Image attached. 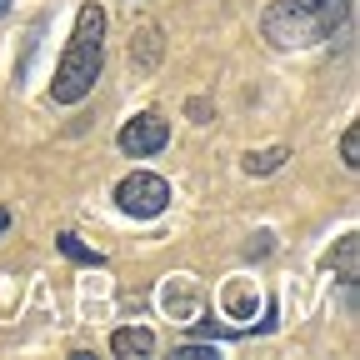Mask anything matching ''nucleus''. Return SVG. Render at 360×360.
I'll list each match as a JSON object with an SVG mask.
<instances>
[{"label":"nucleus","instance_id":"obj_1","mask_svg":"<svg viewBox=\"0 0 360 360\" xmlns=\"http://www.w3.org/2000/svg\"><path fill=\"white\" fill-rule=\"evenodd\" d=\"M101 65H105V11L90 0L75 15V30H70V45L56 65V80H51V96L56 105H80L101 80Z\"/></svg>","mask_w":360,"mask_h":360},{"label":"nucleus","instance_id":"obj_2","mask_svg":"<svg viewBox=\"0 0 360 360\" xmlns=\"http://www.w3.org/2000/svg\"><path fill=\"white\" fill-rule=\"evenodd\" d=\"M345 15H350V0H276L260 15V30L281 51H310L326 35H335Z\"/></svg>","mask_w":360,"mask_h":360},{"label":"nucleus","instance_id":"obj_3","mask_svg":"<svg viewBox=\"0 0 360 360\" xmlns=\"http://www.w3.org/2000/svg\"><path fill=\"white\" fill-rule=\"evenodd\" d=\"M115 205L125 215H135V220H150V215H160L170 205V186L160 175H150V170H135V175H125L115 186Z\"/></svg>","mask_w":360,"mask_h":360},{"label":"nucleus","instance_id":"obj_4","mask_svg":"<svg viewBox=\"0 0 360 360\" xmlns=\"http://www.w3.org/2000/svg\"><path fill=\"white\" fill-rule=\"evenodd\" d=\"M160 310L170 315V321H180V326H195L200 310H205V285L195 276H170L160 285Z\"/></svg>","mask_w":360,"mask_h":360},{"label":"nucleus","instance_id":"obj_5","mask_svg":"<svg viewBox=\"0 0 360 360\" xmlns=\"http://www.w3.org/2000/svg\"><path fill=\"white\" fill-rule=\"evenodd\" d=\"M165 141H170V120H160L155 110H146V115H135L125 130H120V150L125 155H155V150H165Z\"/></svg>","mask_w":360,"mask_h":360},{"label":"nucleus","instance_id":"obj_6","mask_svg":"<svg viewBox=\"0 0 360 360\" xmlns=\"http://www.w3.org/2000/svg\"><path fill=\"white\" fill-rule=\"evenodd\" d=\"M160 56H165V35H160V25L155 20H141L130 30V65L141 70V75H150L155 65H160Z\"/></svg>","mask_w":360,"mask_h":360},{"label":"nucleus","instance_id":"obj_7","mask_svg":"<svg viewBox=\"0 0 360 360\" xmlns=\"http://www.w3.org/2000/svg\"><path fill=\"white\" fill-rule=\"evenodd\" d=\"M220 305H225V315H231V321H250L255 305H260V295H255L245 281H231V285H225V295H220Z\"/></svg>","mask_w":360,"mask_h":360},{"label":"nucleus","instance_id":"obj_8","mask_svg":"<svg viewBox=\"0 0 360 360\" xmlns=\"http://www.w3.org/2000/svg\"><path fill=\"white\" fill-rule=\"evenodd\" d=\"M110 350H115V355H125V360H130V355H150V350H155V335H150V330H141V326H125V330H115V335H110Z\"/></svg>","mask_w":360,"mask_h":360},{"label":"nucleus","instance_id":"obj_9","mask_svg":"<svg viewBox=\"0 0 360 360\" xmlns=\"http://www.w3.org/2000/svg\"><path fill=\"white\" fill-rule=\"evenodd\" d=\"M285 146H270V150H250L245 155V175H270V170H281L285 165Z\"/></svg>","mask_w":360,"mask_h":360},{"label":"nucleus","instance_id":"obj_10","mask_svg":"<svg viewBox=\"0 0 360 360\" xmlns=\"http://www.w3.org/2000/svg\"><path fill=\"white\" fill-rule=\"evenodd\" d=\"M60 250H65L70 260H80V265H105V255H101V250L80 245V236H60Z\"/></svg>","mask_w":360,"mask_h":360},{"label":"nucleus","instance_id":"obj_11","mask_svg":"<svg viewBox=\"0 0 360 360\" xmlns=\"http://www.w3.org/2000/svg\"><path fill=\"white\" fill-rule=\"evenodd\" d=\"M355 260H360V236H345L340 240V276L355 281Z\"/></svg>","mask_w":360,"mask_h":360},{"label":"nucleus","instance_id":"obj_12","mask_svg":"<svg viewBox=\"0 0 360 360\" xmlns=\"http://www.w3.org/2000/svg\"><path fill=\"white\" fill-rule=\"evenodd\" d=\"M340 155H345V165H350V170L360 165V130H355V125L340 135Z\"/></svg>","mask_w":360,"mask_h":360},{"label":"nucleus","instance_id":"obj_13","mask_svg":"<svg viewBox=\"0 0 360 360\" xmlns=\"http://www.w3.org/2000/svg\"><path fill=\"white\" fill-rule=\"evenodd\" d=\"M180 355H186V360H215V345H186Z\"/></svg>","mask_w":360,"mask_h":360},{"label":"nucleus","instance_id":"obj_14","mask_svg":"<svg viewBox=\"0 0 360 360\" xmlns=\"http://www.w3.org/2000/svg\"><path fill=\"white\" fill-rule=\"evenodd\" d=\"M11 231V210H0V236H6Z\"/></svg>","mask_w":360,"mask_h":360},{"label":"nucleus","instance_id":"obj_15","mask_svg":"<svg viewBox=\"0 0 360 360\" xmlns=\"http://www.w3.org/2000/svg\"><path fill=\"white\" fill-rule=\"evenodd\" d=\"M6 11H11V0H0V15H6Z\"/></svg>","mask_w":360,"mask_h":360}]
</instances>
